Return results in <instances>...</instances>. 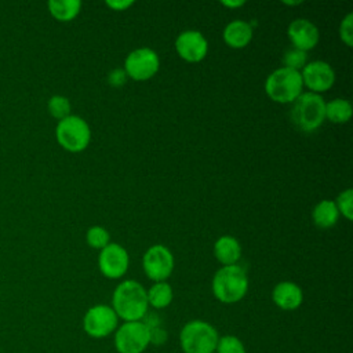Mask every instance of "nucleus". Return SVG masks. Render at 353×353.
I'll list each match as a JSON object with an SVG mask.
<instances>
[{
    "mask_svg": "<svg viewBox=\"0 0 353 353\" xmlns=\"http://www.w3.org/2000/svg\"><path fill=\"white\" fill-rule=\"evenodd\" d=\"M48 112L52 117L62 120L65 117H68L70 114L72 110V105L69 102V99L63 95H52L48 99Z\"/></svg>",
    "mask_w": 353,
    "mask_h": 353,
    "instance_id": "obj_22",
    "label": "nucleus"
},
{
    "mask_svg": "<svg viewBox=\"0 0 353 353\" xmlns=\"http://www.w3.org/2000/svg\"><path fill=\"white\" fill-rule=\"evenodd\" d=\"M252 39V26L243 19L230 21L223 29V40L232 48H243Z\"/></svg>",
    "mask_w": 353,
    "mask_h": 353,
    "instance_id": "obj_16",
    "label": "nucleus"
},
{
    "mask_svg": "<svg viewBox=\"0 0 353 353\" xmlns=\"http://www.w3.org/2000/svg\"><path fill=\"white\" fill-rule=\"evenodd\" d=\"M50 14L62 22L72 21L76 18L81 10L80 0H50L47 3Z\"/></svg>",
    "mask_w": 353,
    "mask_h": 353,
    "instance_id": "obj_19",
    "label": "nucleus"
},
{
    "mask_svg": "<svg viewBox=\"0 0 353 353\" xmlns=\"http://www.w3.org/2000/svg\"><path fill=\"white\" fill-rule=\"evenodd\" d=\"M352 103L345 98H334L325 102V119L335 124L347 123L352 117Z\"/></svg>",
    "mask_w": 353,
    "mask_h": 353,
    "instance_id": "obj_20",
    "label": "nucleus"
},
{
    "mask_svg": "<svg viewBox=\"0 0 353 353\" xmlns=\"http://www.w3.org/2000/svg\"><path fill=\"white\" fill-rule=\"evenodd\" d=\"M302 90L301 72L285 66L274 69L265 80L268 97L279 103H292L302 94Z\"/></svg>",
    "mask_w": 353,
    "mask_h": 353,
    "instance_id": "obj_3",
    "label": "nucleus"
},
{
    "mask_svg": "<svg viewBox=\"0 0 353 353\" xmlns=\"http://www.w3.org/2000/svg\"><path fill=\"white\" fill-rule=\"evenodd\" d=\"M142 268L152 281H165L174 270V255L165 245L154 244L143 254Z\"/></svg>",
    "mask_w": 353,
    "mask_h": 353,
    "instance_id": "obj_10",
    "label": "nucleus"
},
{
    "mask_svg": "<svg viewBox=\"0 0 353 353\" xmlns=\"http://www.w3.org/2000/svg\"><path fill=\"white\" fill-rule=\"evenodd\" d=\"M273 303L283 310H295L302 305V288L294 281H280L272 290Z\"/></svg>",
    "mask_w": 353,
    "mask_h": 353,
    "instance_id": "obj_15",
    "label": "nucleus"
},
{
    "mask_svg": "<svg viewBox=\"0 0 353 353\" xmlns=\"http://www.w3.org/2000/svg\"><path fill=\"white\" fill-rule=\"evenodd\" d=\"M149 332H150V343H154V345H161L167 341V332L165 330L160 327H154V328H149Z\"/></svg>",
    "mask_w": 353,
    "mask_h": 353,
    "instance_id": "obj_29",
    "label": "nucleus"
},
{
    "mask_svg": "<svg viewBox=\"0 0 353 353\" xmlns=\"http://www.w3.org/2000/svg\"><path fill=\"white\" fill-rule=\"evenodd\" d=\"M150 345V332L142 320L124 321L114 331V347L119 353H142Z\"/></svg>",
    "mask_w": 353,
    "mask_h": 353,
    "instance_id": "obj_7",
    "label": "nucleus"
},
{
    "mask_svg": "<svg viewBox=\"0 0 353 353\" xmlns=\"http://www.w3.org/2000/svg\"><path fill=\"white\" fill-rule=\"evenodd\" d=\"M307 63V55L305 51L298 48H290L283 55V66L294 69V70H302V68Z\"/></svg>",
    "mask_w": 353,
    "mask_h": 353,
    "instance_id": "obj_25",
    "label": "nucleus"
},
{
    "mask_svg": "<svg viewBox=\"0 0 353 353\" xmlns=\"http://www.w3.org/2000/svg\"><path fill=\"white\" fill-rule=\"evenodd\" d=\"M55 137L63 149L69 152H81L91 141V130L83 117L69 114L58 121L55 127Z\"/></svg>",
    "mask_w": 353,
    "mask_h": 353,
    "instance_id": "obj_6",
    "label": "nucleus"
},
{
    "mask_svg": "<svg viewBox=\"0 0 353 353\" xmlns=\"http://www.w3.org/2000/svg\"><path fill=\"white\" fill-rule=\"evenodd\" d=\"M146 296L149 306L154 309H164L172 302L174 292L167 281H157L146 291Z\"/></svg>",
    "mask_w": 353,
    "mask_h": 353,
    "instance_id": "obj_21",
    "label": "nucleus"
},
{
    "mask_svg": "<svg viewBox=\"0 0 353 353\" xmlns=\"http://www.w3.org/2000/svg\"><path fill=\"white\" fill-rule=\"evenodd\" d=\"M218 339L216 328L204 320L188 321L179 332L183 353H215Z\"/></svg>",
    "mask_w": 353,
    "mask_h": 353,
    "instance_id": "obj_5",
    "label": "nucleus"
},
{
    "mask_svg": "<svg viewBox=\"0 0 353 353\" xmlns=\"http://www.w3.org/2000/svg\"><path fill=\"white\" fill-rule=\"evenodd\" d=\"M85 240H87L90 247L97 248V250H102L110 243V234L103 226L95 225V226H91L87 230Z\"/></svg>",
    "mask_w": 353,
    "mask_h": 353,
    "instance_id": "obj_23",
    "label": "nucleus"
},
{
    "mask_svg": "<svg viewBox=\"0 0 353 353\" xmlns=\"http://www.w3.org/2000/svg\"><path fill=\"white\" fill-rule=\"evenodd\" d=\"M160 68V58L150 47H139L128 52L124 59V72L137 81L152 79Z\"/></svg>",
    "mask_w": 353,
    "mask_h": 353,
    "instance_id": "obj_9",
    "label": "nucleus"
},
{
    "mask_svg": "<svg viewBox=\"0 0 353 353\" xmlns=\"http://www.w3.org/2000/svg\"><path fill=\"white\" fill-rule=\"evenodd\" d=\"M222 6H226V7H230V8H236V7H241L244 6V1L243 0H237V1H221Z\"/></svg>",
    "mask_w": 353,
    "mask_h": 353,
    "instance_id": "obj_31",
    "label": "nucleus"
},
{
    "mask_svg": "<svg viewBox=\"0 0 353 353\" xmlns=\"http://www.w3.org/2000/svg\"><path fill=\"white\" fill-rule=\"evenodd\" d=\"M352 203H353V190L350 188L342 190L335 200V205H336L339 214H342L347 221H352V218H353Z\"/></svg>",
    "mask_w": 353,
    "mask_h": 353,
    "instance_id": "obj_26",
    "label": "nucleus"
},
{
    "mask_svg": "<svg viewBox=\"0 0 353 353\" xmlns=\"http://www.w3.org/2000/svg\"><path fill=\"white\" fill-rule=\"evenodd\" d=\"M287 34L294 48L305 52L314 48L320 40L319 28L306 18H296L291 21L287 28Z\"/></svg>",
    "mask_w": 353,
    "mask_h": 353,
    "instance_id": "obj_14",
    "label": "nucleus"
},
{
    "mask_svg": "<svg viewBox=\"0 0 353 353\" xmlns=\"http://www.w3.org/2000/svg\"><path fill=\"white\" fill-rule=\"evenodd\" d=\"M338 218H339V211L335 205V201L330 199H324L319 201L312 211V219L314 225L320 229H328L334 226L338 222Z\"/></svg>",
    "mask_w": 353,
    "mask_h": 353,
    "instance_id": "obj_18",
    "label": "nucleus"
},
{
    "mask_svg": "<svg viewBox=\"0 0 353 353\" xmlns=\"http://www.w3.org/2000/svg\"><path fill=\"white\" fill-rule=\"evenodd\" d=\"M291 120L303 132L317 130L325 120V101L320 94L302 92L292 102Z\"/></svg>",
    "mask_w": 353,
    "mask_h": 353,
    "instance_id": "obj_4",
    "label": "nucleus"
},
{
    "mask_svg": "<svg viewBox=\"0 0 353 353\" xmlns=\"http://www.w3.org/2000/svg\"><path fill=\"white\" fill-rule=\"evenodd\" d=\"M119 327V317L109 305H94L83 317L84 332L95 339L106 338Z\"/></svg>",
    "mask_w": 353,
    "mask_h": 353,
    "instance_id": "obj_8",
    "label": "nucleus"
},
{
    "mask_svg": "<svg viewBox=\"0 0 353 353\" xmlns=\"http://www.w3.org/2000/svg\"><path fill=\"white\" fill-rule=\"evenodd\" d=\"M215 353H245V346L240 338L234 335L219 336Z\"/></svg>",
    "mask_w": 353,
    "mask_h": 353,
    "instance_id": "obj_24",
    "label": "nucleus"
},
{
    "mask_svg": "<svg viewBox=\"0 0 353 353\" xmlns=\"http://www.w3.org/2000/svg\"><path fill=\"white\" fill-rule=\"evenodd\" d=\"M148 296L137 280H124L113 291L112 309L124 321H139L148 313Z\"/></svg>",
    "mask_w": 353,
    "mask_h": 353,
    "instance_id": "obj_1",
    "label": "nucleus"
},
{
    "mask_svg": "<svg viewBox=\"0 0 353 353\" xmlns=\"http://www.w3.org/2000/svg\"><path fill=\"white\" fill-rule=\"evenodd\" d=\"M214 296L222 303H236L241 301L248 291V277L239 265L219 268L211 283Z\"/></svg>",
    "mask_w": 353,
    "mask_h": 353,
    "instance_id": "obj_2",
    "label": "nucleus"
},
{
    "mask_svg": "<svg viewBox=\"0 0 353 353\" xmlns=\"http://www.w3.org/2000/svg\"><path fill=\"white\" fill-rule=\"evenodd\" d=\"M214 255L223 266L237 265V261L241 256V245L233 236H221L214 244Z\"/></svg>",
    "mask_w": 353,
    "mask_h": 353,
    "instance_id": "obj_17",
    "label": "nucleus"
},
{
    "mask_svg": "<svg viewBox=\"0 0 353 353\" xmlns=\"http://www.w3.org/2000/svg\"><path fill=\"white\" fill-rule=\"evenodd\" d=\"M301 76L303 85L314 94H321L330 90L335 83V72L332 66L328 62L320 59L307 62L302 68Z\"/></svg>",
    "mask_w": 353,
    "mask_h": 353,
    "instance_id": "obj_11",
    "label": "nucleus"
},
{
    "mask_svg": "<svg viewBox=\"0 0 353 353\" xmlns=\"http://www.w3.org/2000/svg\"><path fill=\"white\" fill-rule=\"evenodd\" d=\"M339 37L347 46H353V14L349 12L339 23Z\"/></svg>",
    "mask_w": 353,
    "mask_h": 353,
    "instance_id": "obj_27",
    "label": "nucleus"
},
{
    "mask_svg": "<svg viewBox=\"0 0 353 353\" xmlns=\"http://www.w3.org/2000/svg\"><path fill=\"white\" fill-rule=\"evenodd\" d=\"M130 263L128 252L117 243H109L101 250L98 256V268L101 273L112 280L120 279L125 274Z\"/></svg>",
    "mask_w": 353,
    "mask_h": 353,
    "instance_id": "obj_12",
    "label": "nucleus"
},
{
    "mask_svg": "<svg viewBox=\"0 0 353 353\" xmlns=\"http://www.w3.org/2000/svg\"><path fill=\"white\" fill-rule=\"evenodd\" d=\"M134 4L132 0H108L106 6L114 11H124Z\"/></svg>",
    "mask_w": 353,
    "mask_h": 353,
    "instance_id": "obj_30",
    "label": "nucleus"
},
{
    "mask_svg": "<svg viewBox=\"0 0 353 353\" xmlns=\"http://www.w3.org/2000/svg\"><path fill=\"white\" fill-rule=\"evenodd\" d=\"M175 50L182 59L188 62H200L208 52V41L200 30L188 29L178 34Z\"/></svg>",
    "mask_w": 353,
    "mask_h": 353,
    "instance_id": "obj_13",
    "label": "nucleus"
},
{
    "mask_svg": "<svg viewBox=\"0 0 353 353\" xmlns=\"http://www.w3.org/2000/svg\"><path fill=\"white\" fill-rule=\"evenodd\" d=\"M128 76L121 68H114L108 74V83L113 87H121L127 81Z\"/></svg>",
    "mask_w": 353,
    "mask_h": 353,
    "instance_id": "obj_28",
    "label": "nucleus"
}]
</instances>
